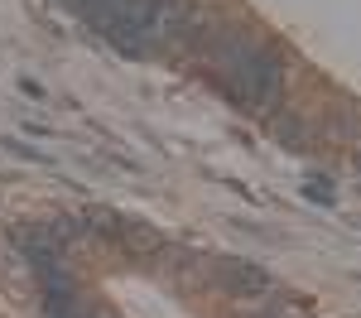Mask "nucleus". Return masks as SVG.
<instances>
[{
  "label": "nucleus",
  "instance_id": "obj_1",
  "mask_svg": "<svg viewBox=\"0 0 361 318\" xmlns=\"http://www.w3.org/2000/svg\"><path fill=\"white\" fill-rule=\"evenodd\" d=\"M202 54L212 58L217 68V82L236 106L250 111H275L279 97H284V73H279V58L260 44H246L241 34H202L197 44Z\"/></svg>",
  "mask_w": 361,
  "mask_h": 318
},
{
  "label": "nucleus",
  "instance_id": "obj_2",
  "mask_svg": "<svg viewBox=\"0 0 361 318\" xmlns=\"http://www.w3.org/2000/svg\"><path fill=\"white\" fill-rule=\"evenodd\" d=\"M217 285L226 294H265L270 289V275L260 270V265H250V260H217Z\"/></svg>",
  "mask_w": 361,
  "mask_h": 318
},
{
  "label": "nucleus",
  "instance_id": "obj_3",
  "mask_svg": "<svg viewBox=\"0 0 361 318\" xmlns=\"http://www.w3.org/2000/svg\"><path fill=\"white\" fill-rule=\"evenodd\" d=\"M15 246L34 260V270H44V265H58V241H54V227H15Z\"/></svg>",
  "mask_w": 361,
  "mask_h": 318
},
{
  "label": "nucleus",
  "instance_id": "obj_4",
  "mask_svg": "<svg viewBox=\"0 0 361 318\" xmlns=\"http://www.w3.org/2000/svg\"><path fill=\"white\" fill-rule=\"evenodd\" d=\"M304 198L318 202V207H333V193H328V178H313V183H304Z\"/></svg>",
  "mask_w": 361,
  "mask_h": 318
},
{
  "label": "nucleus",
  "instance_id": "obj_5",
  "mask_svg": "<svg viewBox=\"0 0 361 318\" xmlns=\"http://www.w3.org/2000/svg\"><path fill=\"white\" fill-rule=\"evenodd\" d=\"M10 154H20V159H39V149H29V145H20V140H0Z\"/></svg>",
  "mask_w": 361,
  "mask_h": 318
},
{
  "label": "nucleus",
  "instance_id": "obj_6",
  "mask_svg": "<svg viewBox=\"0 0 361 318\" xmlns=\"http://www.w3.org/2000/svg\"><path fill=\"white\" fill-rule=\"evenodd\" d=\"M20 92H25V97H44V82H34V78H20Z\"/></svg>",
  "mask_w": 361,
  "mask_h": 318
},
{
  "label": "nucleus",
  "instance_id": "obj_7",
  "mask_svg": "<svg viewBox=\"0 0 361 318\" xmlns=\"http://www.w3.org/2000/svg\"><path fill=\"white\" fill-rule=\"evenodd\" d=\"M357 169H361V154H357Z\"/></svg>",
  "mask_w": 361,
  "mask_h": 318
}]
</instances>
